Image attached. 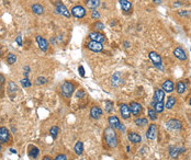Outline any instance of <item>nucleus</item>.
Listing matches in <instances>:
<instances>
[{"instance_id": "f257e3e1", "label": "nucleus", "mask_w": 191, "mask_h": 160, "mask_svg": "<svg viewBox=\"0 0 191 160\" xmlns=\"http://www.w3.org/2000/svg\"><path fill=\"white\" fill-rule=\"evenodd\" d=\"M103 138L104 143L109 148H115L118 146V136H116L115 130H113L112 127H107L103 132Z\"/></svg>"}, {"instance_id": "f03ea898", "label": "nucleus", "mask_w": 191, "mask_h": 160, "mask_svg": "<svg viewBox=\"0 0 191 160\" xmlns=\"http://www.w3.org/2000/svg\"><path fill=\"white\" fill-rule=\"evenodd\" d=\"M61 94H63L64 98L69 99V98L72 97L73 93H74V91H75V85L70 81H65L63 85H61Z\"/></svg>"}, {"instance_id": "7ed1b4c3", "label": "nucleus", "mask_w": 191, "mask_h": 160, "mask_svg": "<svg viewBox=\"0 0 191 160\" xmlns=\"http://www.w3.org/2000/svg\"><path fill=\"white\" fill-rule=\"evenodd\" d=\"M148 57H150V61L153 63V65L155 67H157L158 69L163 70L164 67H163V60H161V57L159 54H157L156 52H150L148 53Z\"/></svg>"}, {"instance_id": "20e7f679", "label": "nucleus", "mask_w": 191, "mask_h": 160, "mask_svg": "<svg viewBox=\"0 0 191 160\" xmlns=\"http://www.w3.org/2000/svg\"><path fill=\"white\" fill-rule=\"evenodd\" d=\"M55 9L57 10V13H59L61 15H63V17L65 18H70V15H72V13L69 12V10L66 8V6L63 2H61V1H56L55 2Z\"/></svg>"}, {"instance_id": "39448f33", "label": "nucleus", "mask_w": 191, "mask_h": 160, "mask_svg": "<svg viewBox=\"0 0 191 160\" xmlns=\"http://www.w3.org/2000/svg\"><path fill=\"white\" fill-rule=\"evenodd\" d=\"M108 123H109L110 127H112L113 130H120V131H124V127L120 122L119 117L116 115H111L109 116L108 119Z\"/></svg>"}, {"instance_id": "423d86ee", "label": "nucleus", "mask_w": 191, "mask_h": 160, "mask_svg": "<svg viewBox=\"0 0 191 160\" xmlns=\"http://www.w3.org/2000/svg\"><path fill=\"white\" fill-rule=\"evenodd\" d=\"M157 133H158V127H157L156 124H150L146 131V138L150 142H154L156 139Z\"/></svg>"}, {"instance_id": "0eeeda50", "label": "nucleus", "mask_w": 191, "mask_h": 160, "mask_svg": "<svg viewBox=\"0 0 191 160\" xmlns=\"http://www.w3.org/2000/svg\"><path fill=\"white\" fill-rule=\"evenodd\" d=\"M166 126L171 131H179L182 128V123L178 119H170L166 122Z\"/></svg>"}, {"instance_id": "6e6552de", "label": "nucleus", "mask_w": 191, "mask_h": 160, "mask_svg": "<svg viewBox=\"0 0 191 160\" xmlns=\"http://www.w3.org/2000/svg\"><path fill=\"white\" fill-rule=\"evenodd\" d=\"M70 13H72V15H74L76 19H81V18H84L86 15V10L82 6L77 4V6H74V7L72 8V12H70Z\"/></svg>"}, {"instance_id": "1a4fd4ad", "label": "nucleus", "mask_w": 191, "mask_h": 160, "mask_svg": "<svg viewBox=\"0 0 191 160\" xmlns=\"http://www.w3.org/2000/svg\"><path fill=\"white\" fill-rule=\"evenodd\" d=\"M103 114V111L101 108L97 105H93L91 106V109H90V112H89V115L91 117L92 119H101V116Z\"/></svg>"}, {"instance_id": "9d476101", "label": "nucleus", "mask_w": 191, "mask_h": 160, "mask_svg": "<svg viewBox=\"0 0 191 160\" xmlns=\"http://www.w3.org/2000/svg\"><path fill=\"white\" fill-rule=\"evenodd\" d=\"M10 142V132L7 127L1 126L0 127V143H9Z\"/></svg>"}, {"instance_id": "9b49d317", "label": "nucleus", "mask_w": 191, "mask_h": 160, "mask_svg": "<svg viewBox=\"0 0 191 160\" xmlns=\"http://www.w3.org/2000/svg\"><path fill=\"white\" fill-rule=\"evenodd\" d=\"M87 48H89L90 51L95 52V53H99L103 49V45L102 43H99V42H95V41H89L87 44H86Z\"/></svg>"}, {"instance_id": "f8f14e48", "label": "nucleus", "mask_w": 191, "mask_h": 160, "mask_svg": "<svg viewBox=\"0 0 191 160\" xmlns=\"http://www.w3.org/2000/svg\"><path fill=\"white\" fill-rule=\"evenodd\" d=\"M129 106H130V110H131V114L134 116H138L142 113V110H143V108H142V105H141L138 102H135V101H133V102H131L130 104H129Z\"/></svg>"}, {"instance_id": "ddd939ff", "label": "nucleus", "mask_w": 191, "mask_h": 160, "mask_svg": "<svg viewBox=\"0 0 191 160\" xmlns=\"http://www.w3.org/2000/svg\"><path fill=\"white\" fill-rule=\"evenodd\" d=\"M89 38H90V41L99 42V43H103L106 41V36L98 31H93L91 33H89Z\"/></svg>"}, {"instance_id": "4468645a", "label": "nucleus", "mask_w": 191, "mask_h": 160, "mask_svg": "<svg viewBox=\"0 0 191 160\" xmlns=\"http://www.w3.org/2000/svg\"><path fill=\"white\" fill-rule=\"evenodd\" d=\"M122 83H123V78L122 76H121V72H115L112 75V77H111V85L116 88V87H120Z\"/></svg>"}, {"instance_id": "2eb2a0df", "label": "nucleus", "mask_w": 191, "mask_h": 160, "mask_svg": "<svg viewBox=\"0 0 191 160\" xmlns=\"http://www.w3.org/2000/svg\"><path fill=\"white\" fill-rule=\"evenodd\" d=\"M120 114L122 116V119H127L131 116V110L129 104H125V103H122L120 105Z\"/></svg>"}, {"instance_id": "dca6fc26", "label": "nucleus", "mask_w": 191, "mask_h": 160, "mask_svg": "<svg viewBox=\"0 0 191 160\" xmlns=\"http://www.w3.org/2000/svg\"><path fill=\"white\" fill-rule=\"evenodd\" d=\"M161 89H163L166 93H171L175 89V85H174V82H172V80H170V79H166V80L161 83Z\"/></svg>"}, {"instance_id": "f3484780", "label": "nucleus", "mask_w": 191, "mask_h": 160, "mask_svg": "<svg viewBox=\"0 0 191 160\" xmlns=\"http://www.w3.org/2000/svg\"><path fill=\"white\" fill-rule=\"evenodd\" d=\"M35 40H36V43H38V47H40V49L43 52H47L48 49V42L45 40L43 36H41V35H38L36 38H35Z\"/></svg>"}, {"instance_id": "a211bd4d", "label": "nucleus", "mask_w": 191, "mask_h": 160, "mask_svg": "<svg viewBox=\"0 0 191 160\" xmlns=\"http://www.w3.org/2000/svg\"><path fill=\"white\" fill-rule=\"evenodd\" d=\"M127 138L132 144H138L142 142V136L136 132H130L127 134Z\"/></svg>"}, {"instance_id": "6ab92c4d", "label": "nucleus", "mask_w": 191, "mask_h": 160, "mask_svg": "<svg viewBox=\"0 0 191 160\" xmlns=\"http://www.w3.org/2000/svg\"><path fill=\"white\" fill-rule=\"evenodd\" d=\"M165 99V91L163 89H156L154 93V102H163Z\"/></svg>"}, {"instance_id": "aec40b11", "label": "nucleus", "mask_w": 191, "mask_h": 160, "mask_svg": "<svg viewBox=\"0 0 191 160\" xmlns=\"http://www.w3.org/2000/svg\"><path fill=\"white\" fill-rule=\"evenodd\" d=\"M174 55H175V57H177L179 60H186V59H187V54H186L184 49H182L181 47L175 48Z\"/></svg>"}, {"instance_id": "412c9836", "label": "nucleus", "mask_w": 191, "mask_h": 160, "mask_svg": "<svg viewBox=\"0 0 191 160\" xmlns=\"http://www.w3.org/2000/svg\"><path fill=\"white\" fill-rule=\"evenodd\" d=\"M119 4L123 11L129 12V11L132 10V4H131L129 0H119Z\"/></svg>"}, {"instance_id": "4be33fe9", "label": "nucleus", "mask_w": 191, "mask_h": 160, "mask_svg": "<svg viewBox=\"0 0 191 160\" xmlns=\"http://www.w3.org/2000/svg\"><path fill=\"white\" fill-rule=\"evenodd\" d=\"M187 90V85L186 82L184 81H178L177 85H176V91H177L178 94H184Z\"/></svg>"}, {"instance_id": "5701e85b", "label": "nucleus", "mask_w": 191, "mask_h": 160, "mask_svg": "<svg viewBox=\"0 0 191 160\" xmlns=\"http://www.w3.org/2000/svg\"><path fill=\"white\" fill-rule=\"evenodd\" d=\"M31 9H32V12H33L34 14H36V15H41V14L44 13V8L42 7L41 4H32Z\"/></svg>"}, {"instance_id": "b1692460", "label": "nucleus", "mask_w": 191, "mask_h": 160, "mask_svg": "<svg viewBox=\"0 0 191 160\" xmlns=\"http://www.w3.org/2000/svg\"><path fill=\"white\" fill-rule=\"evenodd\" d=\"M74 151H75V153L77 156H81L82 153H84V144H82V142L78 140V142L75 144V146H74Z\"/></svg>"}, {"instance_id": "393cba45", "label": "nucleus", "mask_w": 191, "mask_h": 160, "mask_svg": "<svg viewBox=\"0 0 191 160\" xmlns=\"http://www.w3.org/2000/svg\"><path fill=\"white\" fill-rule=\"evenodd\" d=\"M85 4L87 6V8L95 10V9H97L100 6V0H86Z\"/></svg>"}, {"instance_id": "a878e982", "label": "nucleus", "mask_w": 191, "mask_h": 160, "mask_svg": "<svg viewBox=\"0 0 191 160\" xmlns=\"http://www.w3.org/2000/svg\"><path fill=\"white\" fill-rule=\"evenodd\" d=\"M168 153H169V156H170L171 159H177V157L179 156V149H178V147L170 146L168 148Z\"/></svg>"}, {"instance_id": "bb28decb", "label": "nucleus", "mask_w": 191, "mask_h": 160, "mask_svg": "<svg viewBox=\"0 0 191 160\" xmlns=\"http://www.w3.org/2000/svg\"><path fill=\"white\" fill-rule=\"evenodd\" d=\"M17 92H18V86L13 81H9V83H8V93L13 97Z\"/></svg>"}, {"instance_id": "cd10ccee", "label": "nucleus", "mask_w": 191, "mask_h": 160, "mask_svg": "<svg viewBox=\"0 0 191 160\" xmlns=\"http://www.w3.org/2000/svg\"><path fill=\"white\" fill-rule=\"evenodd\" d=\"M134 124L138 126V127H144V126H146L148 124V121L145 117H136L134 119Z\"/></svg>"}, {"instance_id": "c85d7f7f", "label": "nucleus", "mask_w": 191, "mask_h": 160, "mask_svg": "<svg viewBox=\"0 0 191 160\" xmlns=\"http://www.w3.org/2000/svg\"><path fill=\"white\" fill-rule=\"evenodd\" d=\"M176 103H177V99H176L175 97H172V95H171V97H169V98H168L165 108H166V109H168V110H171L175 105H176Z\"/></svg>"}, {"instance_id": "c756f323", "label": "nucleus", "mask_w": 191, "mask_h": 160, "mask_svg": "<svg viewBox=\"0 0 191 160\" xmlns=\"http://www.w3.org/2000/svg\"><path fill=\"white\" fill-rule=\"evenodd\" d=\"M113 110H114V105H113L112 101L106 100L104 101V111L107 113H113Z\"/></svg>"}, {"instance_id": "7c9ffc66", "label": "nucleus", "mask_w": 191, "mask_h": 160, "mask_svg": "<svg viewBox=\"0 0 191 160\" xmlns=\"http://www.w3.org/2000/svg\"><path fill=\"white\" fill-rule=\"evenodd\" d=\"M154 104V110L156 113H161L165 110V104L164 102H153Z\"/></svg>"}, {"instance_id": "2f4dec72", "label": "nucleus", "mask_w": 191, "mask_h": 160, "mask_svg": "<svg viewBox=\"0 0 191 160\" xmlns=\"http://www.w3.org/2000/svg\"><path fill=\"white\" fill-rule=\"evenodd\" d=\"M17 55L13 54V53H9V54L7 55V58H6V60H7V63L9 64V65H13L14 63H17Z\"/></svg>"}, {"instance_id": "473e14b6", "label": "nucleus", "mask_w": 191, "mask_h": 160, "mask_svg": "<svg viewBox=\"0 0 191 160\" xmlns=\"http://www.w3.org/2000/svg\"><path fill=\"white\" fill-rule=\"evenodd\" d=\"M38 153H40V150H38V147L35 146H32L30 148V150H29V156H30L31 158H33V159H35V158L38 156Z\"/></svg>"}, {"instance_id": "72a5a7b5", "label": "nucleus", "mask_w": 191, "mask_h": 160, "mask_svg": "<svg viewBox=\"0 0 191 160\" xmlns=\"http://www.w3.org/2000/svg\"><path fill=\"white\" fill-rule=\"evenodd\" d=\"M58 133H59V128H58L57 126H52L51 130H50V134H51L53 139H56V138H57Z\"/></svg>"}, {"instance_id": "f704fd0d", "label": "nucleus", "mask_w": 191, "mask_h": 160, "mask_svg": "<svg viewBox=\"0 0 191 160\" xmlns=\"http://www.w3.org/2000/svg\"><path fill=\"white\" fill-rule=\"evenodd\" d=\"M147 115H148V119H150V121H156L157 119V113L155 112L154 109L147 110Z\"/></svg>"}, {"instance_id": "c9c22d12", "label": "nucleus", "mask_w": 191, "mask_h": 160, "mask_svg": "<svg viewBox=\"0 0 191 160\" xmlns=\"http://www.w3.org/2000/svg\"><path fill=\"white\" fill-rule=\"evenodd\" d=\"M21 85H22V87L30 88L31 86H32V83H31V81L29 80V78H27V77H25V78H23L22 80H21Z\"/></svg>"}, {"instance_id": "e433bc0d", "label": "nucleus", "mask_w": 191, "mask_h": 160, "mask_svg": "<svg viewBox=\"0 0 191 160\" xmlns=\"http://www.w3.org/2000/svg\"><path fill=\"white\" fill-rule=\"evenodd\" d=\"M46 78L45 77H38V79H36V81H35V85H38V86H42V85H44V83H46Z\"/></svg>"}, {"instance_id": "4c0bfd02", "label": "nucleus", "mask_w": 191, "mask_h": 160, "mask_svg": "<svg viewBox=\"0 0 191 160\" xmlns=\"http://www.w3.org/2000/svg\"><path fill=\"white\" fill-rule=\"evenodd\" d=\"M95 29H96V31L104 30V24H103L102 22H96V23H95Z\"/></svg>"}, {"instance_id": "58836bf2", "label": "nucleus", "mask_w": 191, "mask_h": 160, "mask_svg": "<svg viewBox=\"0 0 191 160\" xmlns=\"http://www.w3.org/2000/svg\"><path fill=\"white\" fill-rule=\"evenodd\" d=\"M54 160H68V158H67L65 153H58L57 156L54 158Z\"/></svg>"}, {"instance_id": "ea45409f", "label": "nucleus", "mask_w": 191, "mask_h": 160, "mask_svg": "<svg viewBox=\"0 0 191 160\" xmlns=\"http://www.w3.org/2000/svg\"><path fill=\"white\" fill-rule=\"evenodd\" d=\"M85 91H82V90H78V91L76 92V98H78V99H82V98H85Z\"/></svg>"}, {"instance_id": "a19ab883", "label": "nucleus", "mask_w": 191, "mask_h": 160, "mask_svg": "<svg viewBox=\"0 0 191 160\" xmlns=\"http://www.w3.org/2000/svg\"><path fill=\"white\" fill-rule=\"evenodd\" d=\"M91 18L92 19H99L100 18V13L98 12V10H92V12H91Z\"/></svg>"}, {"instance_id": "79ce46f5", "label": "nucleus", "mask_w": 191, "mask_h": 160, "mask_svg": "<svg viewBox=\"0 0 191 160\" xmlns=\"http://www.w3.org/2000/svg\"><path fill=\"white\" fill-rule=\"evenodd\" d=\"M178 14L180 17H189V15H191V12H189V11H179Z\"/></svg>"}, {"instance_id": "37998d69", "label": "nucleus", "mask_w": 191, "mask_h": 160, "mask_svg": "<svg viewBox=\"0 0 191 160\" xmlns=\"http://www.w3.org/2000/svg\"><path fill=\"white\" fill-rule=\"evenodd\" d=\"M16 41H17L19 46H22V36H21V35H18L17 38H16Z\"/></svg>"}, {"instance_id": "c03bdc74", "label": "nucleus", "mask_w": 191, "mask_h": 160, "mask_svg": "<svg viewBox=\"0 0 191 160\" xmlns=\"http://www.w3.org/2000/svg\"><path fill=\"white\" fill-rule=\"evenodd\" d=\"M78 70H79V74H80V76H81V77H85V68H84L82 66H79Z\"/></svg>"}, {"instance_id": "a18cd8bd", "label": "nucleus", "mask_w": 191, "mask_h": 160, "mask_svg": "<svg viewBox=\"0 0 191 160\" xmlns=\"http://www.w3.org/2000/svg\"><path fill=\"white\" fill-rule=\"evenodd\" d=\"M4 80H6V79H4V77L2 75H1V74H0V86L4 85Z\"/></svg>"}, {"instance_id": "49530a36", "label": "nucleus", "mask_w": 191, "mask_h": 160, "mask_svg": "<svg viewBox=\"0 0 191 160\" xmlns=\"http://www.w3.org/2000/svg\"><path fill=\"white\" fill-rule=\"evenodd\" d=\"M124 47H125V48H129V47H130V42H129V41H125V42H124Z\"/></svg>"}, {"instance_id": "de8ad7c7", "label": "nucleus", "mask_w": 191, "mask_h": 160, "mask_svg": "<svg viewBox=\"0 0 191 160\" xmlns=\"http://www.w3.org/2000/svg\"><path fill=\"white\" fill-rule=\"evenodd\" d=\"M42 160H53V159H52V157H50V156H44Z\"/></svg>"}, {"instance_id": "09e8293b", "label": "nucleus", "mask_w": 191, "mask_h": 160, "mask_svg": "<svg viewBox=\"0 0 191 160\" xmlns=\"http://www.w3.org/2000/svg\"><path fill=\"white\" fill-rule=\"evenodd\" d=\"M178 149H179V153H182L186 151V148H178Z\"/></svg>"}, {"instance_id": "8fccbe9b", "label": "nucleus", "mask_w": 191, "mask_h": 160, "mask_svg": "<svg viewBox=\"0 0 191 160\" xmlns=\"http://www.w3.org/2000/svg\"><path fill=\"white\" fill-rule=\"evenodd\" d=\"M153 1H154V4H161L163 0H153Z\"/></svg>"}, {"instance_id": "3c124183", "label": "nucleus", "mask_w": 191, "mask_h": 160, "mask_svg": "<svg viewBox=\"0 0 191 160\" xmlns=\"http://www.w3.org/2000/svg\"><path fill=\"white\" fill-rule=\"evenodd\" d=\"M11 150V153H17V151H16V150L14 149H10Z\"/></svg>"}, {"instance_id": "603ef678", "label": "nucleus", "mask_w": 191, "mask_h": 160, "mask_svg": "<svg viewBox=\"0 0 191 160\" xmlns=\"http://www.w3.org/2000/svg\"><path fill=\"white\" fill-rule=\"evenodd\" d=\"M2 150V146H1V143H0V151Z\"/></svg>"}, {"instance_id": "864d4df0", "label": "nucleus", "mask_w": 191, "mask_h": 160, "mask_svg": "<svg viewBox=\"0 0 191 160\" xmlns=\"http://www.w3.org/2000/svg\"><path fill=\"white\" fill-rule=\"evenodd\" d=\"M189 104H190V106H191V98L189 99Z\"/></svg>"}, {"instance_id": "5fc2aeb1", "label": "nucleus", "mask_w": 191, "mask_h": 160, "mask_svg": "<svg viewBox=\"0 0 191 160\" xmlns=\"http://www.w3.org/2000/svg\"><path fill=\"white\" fill-rule=\"evenodd\" d=\"M0 57H1V51H0Z\"/></svg>"}, {"instance_id": "6e6d98bb", "label": "nucleus", "mask_w": 191, "mask_h": 160, "mask_svg": "<svg viewBox=\"0 0 191 160\" xmlns=\"http://www.w3.org/2000/svg\"><path fill=\"white\" fill-rule=\"evenodd\" d=\"M190 49H191V48H190Z\"/></svg>"}]
</instances>
